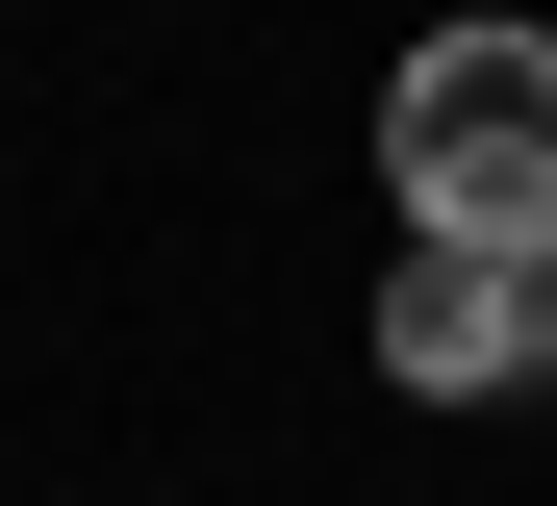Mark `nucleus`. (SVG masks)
Returning a JSON list of instances; mask_svg holds the SVG:
<instances>
[{"label":"nucleus","instance_id":"obj_1","mask_svg":"<svg viewBox=\"0 0 557 506\" xmlns=\"http://www.w3.org/2000/svg\"><path fill=\"white\" fill-rule=\"evenodd\" d=\"M381 177H406V254H532L557 279V26H456L381 76Z\"/></svg>","mask_w":557,"mask_h":506},{"label":"nucleus","instance_id":"obj_2","mask_svg":"<svg viewBox=\"0 0 557 506\" xmlns=\"http://www.w3.org/2000/svg\"><path fill=\"white\" fill-rule=\"evenodd\" d=\"M381 380H406V405L557 380V279H532V254H406V279H381Z\"/></svg>","mask_w":557,"mask_h":506}]
</instances>
